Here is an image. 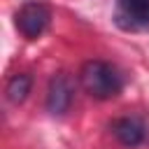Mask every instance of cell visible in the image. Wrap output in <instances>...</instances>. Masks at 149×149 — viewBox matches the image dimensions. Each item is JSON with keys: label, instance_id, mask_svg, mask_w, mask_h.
Listing matches in <instances>:
<instances>
[{"label": "cell", "instance_id": "obj_1", "mask_svg": "<svg viewBox=\"0 0 149 149\" xmlns=\"http://www.w3.org/2000/svg\"><path fill=\"white\" fill-rule=\"evenodd\" d=\"M79 81H81L84 91L98 100H109V98L119 95L126 84L119 68H114L107 61H86L79 70Z\"/></svg>", "mask_w": 149, "mask_h": 149}, {"label": "cell", "instance_id": "obj_2", "mask_svg": "<svg viewBox=\"0 0 149 149\" xmlns=\"http://www.w3.org/2000/svg\"><path fill=\"white\" fill-rule=\"evenodd\" d=\"M49 21H51V9L49 5H44L42 0H28L23 2L16 14H14V26L16 30L28 37V40H35L40 37L47 28H49Z\"/></svg>", "mask_w": 149, "mask_h": 149}, {"label": "cell", "instance_id": "obj_3", "mask_svg": "<svg viewBox=\"0 0 149 149\" xmlns=\"http://www.w3.org/2000/svg\"><path fill=\"white\" fill-rule=\"evenodd\" d=\"M116 26L123 30L149 28V0H116Z\"/></svg>", "mask_w": 149, "mask_h": 149}, {"label": "cell", "instance_id": "obj_4", "mask_svg": "<svg viewBox=\"0 0 149 149\" xmlns=\"http://www.w3.org/2000/svg\"><path fill=\"white\" fill-rule=\"evenodd\" d=\"M72 93H74L72 79L65 72L54 74L49 81V88H47V109L51 114H65L72 102Z\"/></svg>", "mask_w": 149, "mask_h": 149}, {"label": "cell", "instance_id": "obj_5", "mask_svg": "<svg viewBox=\"0 0 149 149\" xmlns=\"http://www.w3.org/2000/svg\"><path fill=\"white\" fill-rule=\"evenodd\" d=\"M112 133L114 137L123 144V147H137L144 142L147 137V130H144V123L135 116H121V119H114L112 121Z\"/></svg>", "mask_w": 149, "mask_h": 149}, {"label": "cell", "instance_id": "obj_6", "mask_svg": "<svg viewBox=\"0 0 149 149\" xmlns=\"http://www.w3.org/2000/svg\"><path fill=\"white\" fill-rule=\"evenodd\" d=\"M30 86H33V77L28 72H16L7 79V86H5V93H7V100L19 105L28 98L30 93Z\"/></svg>", "mask_w": 149, "mask_h": 149}]
</instances>
